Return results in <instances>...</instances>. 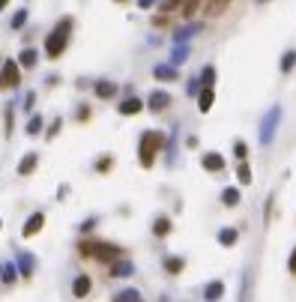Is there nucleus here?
<instances>
[{"label":"nucleus","mask_w":296,"mask_h":302,"mask_svg":"<svg viewBox=\"0 0 296 302\" xmlns=\"http://www.w3.org/2000/svg\"><path fill=\"white\" fill-rule=\"evenodd\" d=\"M147 105H150V111H165V108L171 105V93H165V90H153L150 99H147Z\"/></svg>","instance_id":"obj_5"},{"label":"nucleus","mask_w":296,"mask_h":302,"mask_svg":"<svg viewBox=\"0 0 296 302\" xmlns=\"http://www.w3.org/2000/svg\"><path fill=\"white\" fill-rule=\"evenodd\" d=\"M222 200H225V207H236V204H240V189H225V192H222Z\"/></svg>","instance_id":"obj_18"},{"label":"nucleus","mask_w":296,"mask_h":302,"mask_svg":"<svg viewBox=\"0 0 296 302\" xmlns=\"http://www.w3.org/2000/svg\"><path fill=\"white\" fill-rule=\"evenodd\" d=\"M138 3H141V9H147V6H153L156 0H138Z\"/></svg>","instance_id":"obj_34"},{"label":"nucleus","mask_w":296,"mask_h":302,"mask_svg":"<svg viewBox=\"0 0 296 302\" xmlns=\"http://www.w3.org/2000/svg\"><path fill=\"white\" fill-rule=\"evenodd\" d=\"M153 233H156V236L171 233V218H168V215H159L156 222H153Z\"/></svg>","instance_id":"obj_13"},{"label":"nucleus","mask_w":296,"mask_h":302,"mask_svg":"<svg viewBox=\"0 0 296 302\" xmlns=\"http://www.w3.org/2000/svg\"><path fill=\"white\" fill-rule=\"evenodd\" d=\"M183 267H186V260H183V257H168V260H165V269H168L171 275H180Z\"/></svg>","instance_id":"obj_16"},{"label":"nucleus","mask_w":296,"mask_h":302,"mask_svg":"<svg viewBox=\"0 0 296 302\" xmlns=\"http://www.w3.org/2000/svg\"><path fill=\"white\" fill-rule=\"evenodd\" d=\"M212 102H215V93H212V87H204V90H201V96H198V108L207 114L209 108H212Z\"/></svg>","instance_id":"obj_9"},{"label":"nucleus","mask_w":296,"mask_h":302,"mask_svg":"<svg viewBox=\"0 0 296 302\" xmlns=\"http://www.w3.org/2000/svg\"><path fill=\"white\" fill-rule=\"evenodd\" d=\"M90 287H93V281H90V275H78V278L72 281V296L84 299V296L90 293Z\"/></svg>","instance_id":"obj_7"},{"label":"nucleus","mask_w":296,"mask_h":302,"mask_svg":"<svg viewBox=\"0 0 296 302\" xmlns=\"http://www.w3.org/2000/svg\"><path fill=\"white\" fill-rule=\"evenodd\" d=\"M176 3H180V0H168V3L162 6V9H165V12H171V9H176Z\"/></svg>","instance_id":"obj_32"},{"label":"nucleus","mask_w":296,"mask_h":302,"mask_svg":"<svg viewBox=\"0 0 296 302\" xmlns=\"http://www.w3.org/2000/svg\"><path fill=\"white\" fill-rule=\"evenodd\" d=\"M39 129H42V117H30V123H27V135H39Z\"/></svg>","instance_id":"obj_25"},{"label":"nucleus","mask_w":296,"mask_h":302,"mask_svg":"<svg viewBox=\"0 0 296 302\" xmlns=\"http://www.w3.org/2000/svg\"><path fill=\"white\" fill-rule=\"evenodd\" d=\"M33 168H36V156H33V153H30V156H24V159L18 162V174H21V177H24V174H30Z\"/></svg>","instance_id":"obj_17"},{"label":"nucleus","mask_w":296,"mask_h":302,"mask_svg":"<svg viewBox=\"0 0 296 302\" xmlns=\"http://www.w3.org/2000/svg\"><path fill=\"white\" fill-rule=\"evenodd\" d=\"M261 3H266V0H261Z\"/></svg>","instance_id":"obj_38"},{"label":"nucleus","mask_w":296,"mask_h":302,"mask_svg":"<svg viewBox=\"0 0 296 302\" xmlns=\"http://www.w3.org/2000/svg\"><path fill=\"white\" fill-rule=\"evenodd\" d=\"M132 302H144V299H141V296H138V299H132Z\"/></svg>","instance_id":"obj_36"},{"label":"nucleus","mask_w":296,"mask_h":302,"mask_svg":"<svg viewBox=\"0 0 296 302\" xmlns=\"http://www.w3.org/2000/svg\"><path fill=\"white\" fill-rule=\"evenodd\" d=\"M18 66L33 69V66H36V51H33V48H24V51H21V57H18Z\"/></svg>","instance_id":"obj_15"},{"label":"nucleus","mask_w":296,"mask_h":302,"mask_svg":"<svg viewBox=\"0 0 296 302\" xmlns=\"http://www.w3.org/2000/svg\"><path fill=\"white\" fill-rule=\"evenodd\" d=\"M0 272H3V269H0Z\"/></svg>","instance_id":"obj_39"},{"label":"nucleus","mask_w":296,"mask_h":302,"mask_svg":"<svg viewBox=\"0 0 296 302\" xmlns=\"http://www.w3.org/2000/svg\"><path fill=\"white\" fill-rule=\"evenodd\" d=\"M114 93H117V84H111V81H99L96 84V96L99 99H111Z\"/></svg>","instance_id":"obj_14"},{"label":"nucleus","mask_w":296,"mask_h":302,"mask_svg":"<svg viewBox=\"0 0 296 302\" xmlns=\"http://www.w3.org/2000/svg\"><path fill=\"white\" fill-rule=\"evenodd\" d=\"M233 153H236V159L245 162V156H248V147H245V141H236L233 144Z\"/></svg>","instance_id":"obj_26"},{"label":"nucleus","mask_w":296,"mask_h":302,"mask_svg":"<svg viewBox=\"0 0 296 302\" xmlns=\"http://www.w3.org/2000/svg\"><path fill=\"white\" fill-rule=\"evenodd\" d=\"M18 84V63H12V60H6L3 66H0V87L9 90Z\"/></svg>","instance_id":"obj_4"},{"label":"nucleus","mask_w":296,"mask_h":302,"mask_svg":"<svg viewBox=\"0 0 296 302\" xmlns=\"http://www.w3.org/2000/svg\"><path fill=\"white\" fill-rule=\"evenodd\" d=\"M159 147H162V135H156V132H144V135H141V165H144V168L153 165Z\"/></svg>","instance_id":"obj_2"},{"label":"nucleus","mask_w":296,"mask_h":302,"mask_svg":"<svg viewBox=\"0 0 296 302\" xmlns=\"http://www.w3.org/2000/svg\"><path fill=\"white\" fill-rule=\"evenodd\" d=\"M69 30H72V18H63V21L54 27V33H48V39H45L48 57H60V54L66 51V45H69Z\"/></svg>","instance_id":"obj_1"},{"label":"nucleus","mask_w":296,"mask_h":302,"mask_svg":"<svg viewBox=\"0 0 296 302\" xmlns=\"http://www.w3.org/2000/svg\"><path fill=\"white\" fill-rule=\"evenodd\" d=\"M281 120V108H269L266 111V117H263V123H261V144H272V135H275V126H279Z\"/></svg>","instance_id":"obj_3"},{"label":"nucleus","mask_w":296,"mask_h":302,"mask_svg":"<svg viewBox=\"0 0 296 302\" xmlns=\"http://www.w3.org/2000/svg\"><path fill=\"white\" fill-rule=\"evenodd\" d=\"M287 269L296 275V249H293V254H290V260H287Z\"/></svg>","instance_id":"obj_31"},{"label":"nucleus","mask_w":296,"mask_h":302,"mask_svg":"<svg viewBox=\"0 0 296 302\" xmlns=\"http://www.w3.org/2000/svg\"><path fill=\"white\" fill-rule=\"evenodd\" d=\"M204 168L207 171H222L225 168V159L219 153H204Z\"/></svg>","instance_id":"obj_12"},{"label":"nucleus","mask_w":296,"mask_h":302,"mask_svg":"<svg viewBox=\"0 0 296 302\" xmlns=\"http://www.w3.org/2000/svg\"><path fill=\"white\" fill-rule=\"evenodd\" d=\"M219 243H222V246H233V243H236V231H233V228H225V231L219 233Z\"/></svg>","instance_id":"obj_19"},{"label":"nucleus","mask_w":296,"mask_h":302,"mask_svg":"<svg viewBox=\"0 0 296 302\" xmlns=\"http://www.w3.org/2000/svg\"><path fill=\"white\" fill-rule=\"evenodd\" d=\"M132 299H138V290H120L114 302H132Z\"/></svg>","instance_id":"obj_24"},{"label":"nucleus","mask_w":296,"mask_h":302,"mask_svg":"<svg viewBox=\"0 0 296 302\" xmlns=\"http://www.w3.org/2000/svg\"><path fill=\"white\" fill-rule=\"evenodd\" d=\"M0 228H3V222H0Z\"/></svg>","instance_id":"obj_37"},{"label":"nucleus","mask_w":296,"mask_h":302,"mask_svg":"<svg viewBox=\"0 0 296 302\" xmlns=\"http://www.w3.org/2000/svg\"><path fill=\"white\" fill-rule=\"evenodd\" d=\"M222 293H225V285H222V281H209L207 290H204L207 302H219V299H222Z\"/></svg>","instance_id":"obj_11"},{"label":"nucleus","mask_w":296,"mask_h":302,"mask_svg":"<svg viewBox=\"0 0 296 302\" xmlns=\"http://www.w3.org/2000/svg\"><path fill=\"white\" fill-rule=\"evenodd\" d=\"M6 3H9V0H0V12H3V9H6Z\"/></svg>","instance_id":"obj_35"},{"label":"nucleus","mask_w":296,"mask_h":302,"mask_svg":"<svg viewBox=\"0 0 296 302\" xmlns=\"http://www.w3.org/2000/svg\"><path fill=\"white\" fill-rule=\"evenodd\" d=\"M24 21H27V9H21V12H15V18H12V27H24Z\"/></svg>","instance_id":"obj_28"},{"label":"nucleus","mask_w":296,"mask_h":302,"mask_svg":"<svg viewBox=\"0 0 296 302\" xmlns=\"http://www.w3.org/2000/svg\"><path fill=\"white\" fill-rule=\"evenodd\" d=\"M201 84H204V87H212V84H215V69H212V66H207V69L201 72Z\"/></svg>","instance_id":"obj_21"},{"label":"nucleus","mask_w":296,"mask_h":302,"mask_svg":"<svg viewBox=\"0 0 296 302\" xmlns=\"http://www.w3.org/2000/svg\"><path fill=\"white\" fill-rule=\"evenodd\" d=\"M186 54H189V48H186V45H176L171 60H174V63H183V60H186Z\"/></svg>","instance_id":"obj_27"},{"label":"nucleus","mask_w":296,"mask_h":302,"mask_svg":"<svg viewBox=\"0 0 296 302\" xmlns=\"http://www.w3.org/2000/svg\"><path fill=\"white\" fill-rule=\"evenodd\" d=\"M236 177H240V183H243V186H248V183H251V168H248V165H240V171H236Z\"/></svg>","instance_id":"obj_23"},{"label":"nucleus","mask_w":296,"mask_h":302,"mask_svg":"<svg viewBox=\"0 0 296 302\" xmlns=\"http://www.w3.org/2000/svg\"><path fill=\"white\" fill-rule=\"evenodd\" d=\"M135 272V267L129 264V260H114L111 264V275H117V278H126V275H132Z\"/></svg>","instance_id":"obj_8"},{"label":"nucleus","mask_w":296,"mask_h":302,"mask_svg":"<svg viewBox=\"0 0 296 302\" xmlns=\"http://www.w3.org/2000/svg\"><path fill=\"white\" fill-rule=\"evenodd\" d=\"M156 78H162V81H171V78H176L174 66H156Z\"/></svg>","instance_id":"obj_22"},{"label":"nucleus","mask_w":296,"mask_h":302,"mask_svg":"<svg viewBox=\"0 0 296 302\" xmlns=\"http://www.w3.org/2000/svg\"><path fill=\"white\" fill-rule=\"evenodd\" d=\"M3 281H6V285H12V281H15V269H12V267L3 269Z\"/></svg>","instance_id":"obj_30"},{"label":"nucleus","mask_w":296,"mask_h":302,"mask_svg":"<svg viewBox=\"0 0 296 302\" xmlns=\"http://www.w3.org/2000/svg\"><path fill=\"white\" fill-rule=\"evenodd\" d=\"M296 66V51H284V57H281V72H290Z\"/></svg>","instance_id":"obj_20"},{"label":"nucleus","mask_w":296,"mask_h":302,"mask_svg":"<svg viewBox=\"0 0 296 302\" xmlns=\"http://www.w3.org/2000/svg\"><path fill=\"white\" fill-rule=\"evenodd\" d=\"M141 108H144V102L132 96V99H123V102H120V114H126V117H132V114H138Z\"/></svg>","instance_id":"obj_10"},{"label":"nucleus","mask_w":296,"mask_h":302,"mask_svg":"<svg viewBox=\"0 0 296 302\" xmlns=\"http://www.w3.org/2000/svg\"><path fill=\"white\" fill-rule=\"evenodd\" d=\"M93 225H96V218H87V222L81 225V231H93Z\"/></svg>","instance_id":"obj_33"},{"label":"nucleus","mask_w":296,"mask_h":302,"mask_svg":"<svg viewBox=\"0 0 296 302\" xmlns=\"http://www.w3.org/2000/svg\"><path fill=\"white\" fill-rule=\"evenodd\" d=\"M42 225H45V215H42V213H33L27 222H24L21 236H33V233H39V231H42Z\"/></svg>","instance_id":"obj_6"},{"label":"nucleus","mask_w":296,"mask_h":302,"mask_svg":"<svg viewBox=\"0 0 296 302\" xmlns=\"http://www.w3.org/2000/svg\"><path fill=\"white\" fill-rule=\"evenodd\" d=\"M30 269H33V260L27 254H21V275H30Z\"/></svg>","instance_id":"obj_29"}]
</instances>
